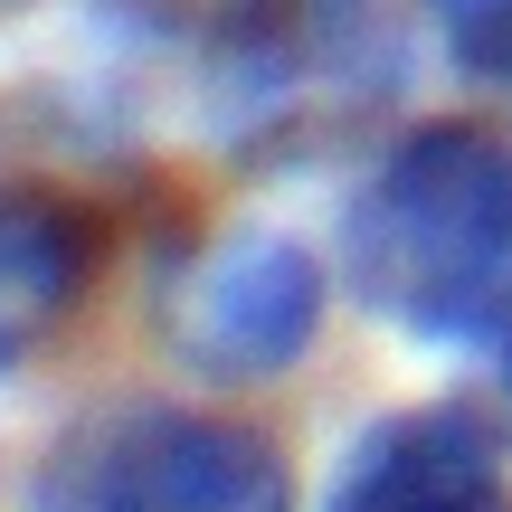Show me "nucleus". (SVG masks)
<instances>
[{
    "label": "nucleus",
    "mask_w": 512,
    "mask_h": 512,
    "mask_svg": "<svg viewBox=\"0 0 512 512\" xmlns=\"http://www.w3.org/2000/svg\"><path fill=\"white\" fill-rule=\"evenodd\" d=\"M323 512H512L503 427L465 399L389 408L332 465Z\"/></svg>",
    "instance_id": "nucleus-4"
},
{
    "label": "nucleus",
    "mask_w": 512,
    "mask_h": 512,
    "mask_svg": "<svg viewBox=\"0 0 512 512\" xmlns=\"http://www.w3.org/2000/svg\"><path fill=\"white\" fill-rule=\"evenodd\" d=\"M427 10H446V19H456V10H465V0H427Z\"/></svg>",
    "instance_id": "nucleus-8"
},
{
    "label": "nucleus",
    "mask_w": 512,
    "mask_h": 512,
    "mask_svg": "<svg viewBox=\"0 0 512 512\" xmlns=\"http://www.w3.org/2000/svg\"><path fill=\"white\" fill-rule=\"evenodd\" d=\"M494 351H503V380H512V332H503V342H494Z\"/></svg>",
    "instance_id": "nucleus-7"
},
{
    "label": "nucleus",
    "mask_w": 512,
    "mask_h": 512,
    "mask_svg": "<svg viewBox=\"0 0 512 512\" xmlns=\"http://www.w3.org/2000/svg\"><path fill=\"white\" fill-rule=\"evenodd\" d=\"M105 266V219L76 190L0 181V361H29Z\"/></svg>",
    "instance_id": "nucleus-5"
},
{
    "label": "nucleus",
    "mask_w": 512,
    "mask_h": 512,
    "mask_svg": "<svg viewBox=\"0 0 512 512\" xmlns=\"http://www.w3.org/2000/svg\"><path fill=\"white\" fill-rule=\"evenodd\" d=\"M446 57H456L475 86H512V0H465L446 19Z\"/></svg>",
    "instance_id": "nucleus-6"
},
{
    "label": "nucleus",
    "mask_w": 512,
    "mask_h": 512,
    "mask_svg": "<svg viewBox=\"0 0 512 512\" xmlns=\"http://www.w3.org/2000/svg\"><path fill=\"white\" fill-rule=\"evenodd\" d=\"M323 332V256L275 228H238L190 266L181 304H171V342L200 380H285Z\"/></svg>",
    "instance_id": "nucleus-3"
},
{
    "label": "nucleus",
    "mask_w": 512,
    "mask_h": 512,
    "mask_svg": "<svg viewBox=\"0 0 512 512\" xmlns=\"http://www.w3.org/2000/svg\"><path fill=\"white\" fill-rule=\"evenodd\" d=\"M29 512H294V456L219 408H105L57 437Z\"/></svg>",
    "instance_id": "nucleus-2"
},
{
    "label": "nucleus",
    "mask_w": 512,
    "mask_h": 512,
    "mask_svg": "<svg viewBox=\"0 0 512 512\" xmlns=\"http://www.w3.org/2000/svg\"><path fill=\"white\" fill-rule=\"evenodd\" d=\"M342 275L380 323L494 351L512 332V133L408 124L342 200Z\"/></svg>",
    "instance_id": "nucleus-1"
}]
</instances>
